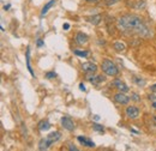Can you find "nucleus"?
Wrapping results in <instances>:
<instances>
[{
	"label": "nucleus",
	"mask_w": 156,
	"mask_h": 151,
	"mask_svg": "<svg viewBox=\"0 0 156 151\" xmlns=\"http://www.w3.org/2000/svg\"><path fill=\"white\" fill-rule=\"evenodd\" d=\"M155 121H156V118H155Z\"/></svg>",
	"instance_id": "obj_34"
},
{
	"label": "nucleus",
	"mask_w": 156,
	"mask_h": 151,
	"mask_svg": "<svg viewBox=\"0 0 156 151\" xmlns=\"http://www.w3.org/2000/svg\"><path fill=\"white\" fill-rule=\"evenodd\" d=\"M113 47H114V49L117 51V52H124L125 51V44L122 43V42H119V41H117V42H114V44H113Z\"/></svg>",
	"instance_id": "obj_16"
},
{
	"label": "nucleus",
	"mask_w": 156,
	"mask_h": 151,
	"mask_svg": "<svg viewBox=\"0 0 156 151\" xmlns=\"http://www.w3.org/2000/svg\"><path fill=\"white\" fill-rule=\"evenodd\" d=\"M149 100H151V101H156V96H151V95H149Z\"/></svg>",
	"instance_id": "obj_30"
},
{
	"label": "nucleus",
	"mask_w": 156,
	"mask_h": 151,
	"mask_svg": "<svg viewBox=\"0 0 156 151\" xmlns=\"http://www.w3.org/2000/svg\"><path fill=\"white\" fill-rule=\"evenodd\" d=\"M87 79L89 80V82H91L93 84H100V83H102V82H105V76L102 75H98V76H93V73H87Z\"/></svg>",
	"instance_id": "obj_8"
},
{
	"label": "nucleus",
	"mask_w": 156,
	"mask_h": 151,
	"mask_svg": "<svg viewBox=\"0 0 156 151\" xmlns=\"http://www.w3.org/2000/svg\"><path fill=\"white\" fill-rule=\"evenodd\" d=\"M102 71L103 73L107 76H111V77H115L119 75V68L117 67V65L109 60V59H105L103 62H102Z\"/></svg>",
	"instance_id": "obj_2"
},
{
	"label": "nucleus",
	"mask_w": 156,
	"mask_h": 151,
	"mask_svg": "<svg viewBox=\"0 0 156 151\" xmlns=\"http://www.w3.org/2000/svg\"><path fill=\"white\" fill-rule=\"evenodd\" d=\"M60 137H61V133L58 132V131H54V132L49 133V134L47 135V139H48V142L51 143V145H53L54 143H57L59 139H60Z\"/></svg>",
	"instance_id": "obj_10"
},
{
	"label": "nucleus",
	"mask_w": 156,
	"mask_h": 151,
	"mask_svg": "<svg viewBox=\"0 0 156 151\" xmlns=\"http://www.w3.org/2000/svg\"><path fill=\"white\" fill-rule=\"evenodd\" d=\"M54 5H55V0H51V1H48V2L43 6V9H42V11H41V16H44V15L48 12V10L52 9Z\"/></svg>",
	"instance_id": "obj_14"
},
{
	"label": "nucleus",
	"mask_w": 156,
	"mask_h": 151,
	"mask_svg": "<svg viewBox=\"0 0 156 151\" xmlns=\"http://www.w3.org/2000/svg\"><path fill=\"white\" fill-rule=\"evenodd\" d=\"M60 121H61V125L65 130H67V131H73L75 130V124L69 116H62Z\"/></svg>",
	"instance_id": "obj_4"
},
{
	"label": "nucleus",
	"mask_w": 156,
	"mask_h": 151,
	"mask_svg": "<svg viewBox=\"0 0 156 151\" xmlns=\"http://www.w3.org/2000/svg\"><path fill=\"white\" fill-rule=\"evenodd\" d=\"M125 114L129 119H137L139 115V109L137 108L136 106H130L125 109Z\"/></svg>",
	"instance_id": "obj_5"
},
{
	"label": "nucleus",
	"mask_w": 156,
	"mask_h": 151,
	"mask_svg": "<svg viewBox=\"0 0 156 151\" xmlns=\"http://www.w3.org/2000/svg\"><path fill=\"white\" fill-rule=\"evenodd\" d=\"M49 146H51V143L48 142L47 137L42 138L39 142V150H47V149H49Z\"/></svg>",
	"instance_id": "obj_13"
},
{
	"label": "nucleus",
	"mask_w": 156,
	"mask_h": 151,
	"mask_svg": "<svg viewBox=\"0 0 156 151\" xmlns=\"http://www.w3.org/2000/svg\"><path fill=\"white\" fill-rule=\"evenodd\" d=\"M130 100H131V97L126 96L125 93H121V91L114 95V101L119 104H127L130 102Z\"/></svg>",
	"instance_id": "obj_3"
},
{
	"label": "nucleus",
	"mask_w": 156,
	"mask_h": 151,
	"mask_svg": "<svg viewBox=\"0 0 156 151\" xmlns=\"http://www.w3.org/2000/svg\"><path fill=\"white\" fill-rule=\"evenodd\" d=\"M69 150H73V151H78V149L73 145V144H69Z\"/></svg>",
	"instance_id": "obj_25"
},
{
	"label": "nucleus",
	"mask_w": 156,
	"mask_h": 151,
	"mask_svg": "<svg viewBox=\"0 0 156 151\" xmlns=\"http://www.w3.org/2000/svg\"><path fill=\"white\" fill-rule=\"evenodd\" d=\"M131 100H133L135 102H138V101H139V96L137 94H135V93H132V94H131Z\"/></svg>",
	"instance_id": "obj_24"
},
{
	"label": "nucleus",
	"mask_w": 156,
	"mask_h": 151,
	"mask_svg": "<svg viewBox=\"0 0 156 151\" xmlns=\"http://www.w3.org/2000/svg\"><path fill=\"white\" fill-rule=\"evenodd\" d=\"M118 2H120V0H105L106 6H113V5H117Z\"/></svg>",
	"instance_id": "obj_20"
},
{
	"label": "nucleus",
	"mask_w": 156,
	"mask_h": 151,
	"mask_svg": "<svg viewBox=\"0 0 156 151\" xmlns=\"http://www.w3.org/2000/svg\"><path fill=\"white\" fill-rule=\"evenodd\" d=\"M133 82L136 83L138 86H144L145 85V80L143 78H139V77H135L133 78Z\"/></svg>",
	"instance_id": "obj_19"
},
{
	"label": "nucleus",
	"mask_w": 156,
	"mask_h": 151,
	"mask_svg": "<svg viewBox=\"0 0 156 151\" xmlns=\"http://www.w3.org/2000/svg\"><path fill=\"white\" fill-rule=\"evenodd\" d=\"M57 75L54 73V72H48V73H46V78L47 79H52V78H55Z\"/></svg>",
	"instance_id": "obj_23"
},
{
	"label": "nucleus",
	"mask_w": 156,
	"mask_h": 151,
	"mask_svg": "<svg viewBox=\"0 0 156 151\" xmlns=\"http://www.w3.org/2000/svg\"><path fill=\"white\" fill-rule=\"evenodd\" d=\"M153 108H155V109H156V101H154V102H153Z\"/></svg>",
	"instance_id": "obj_32"
},
{
	"label": "nucleus",
	"mask_w": 156,
	"mask_h": 151,
	"mask_svg": "<svg viewBox=\"0 0 156 151\" xmlns=\"http://www.w3.org/2000/svg\"><path fill=\"white\" fill-rule=\"evenodd\" d=\"M101 16L100 15H96V16H91V17H87V20L89 22V23H91V24H94V25H98V23L101 22Z\"/></svg>",
	"instance_id": "obj_15"
},
{
	"label": "nucleus",
	"mask_w": 156,
	"mask_h": 151,
	"mask_svg": "<svg viewBox=\"0 0 156 151\" xmlns=\"http://www.w3.org/2000/svg\"><path fill=\"white\" fill-rule=\"evenodd\" d=\"M37 127H39V130L41 132H44V131H48L51 128V124H49L48 120H41L39 122V125H37Z\"/></svg>",
	"instance_id": "obj_12"
},
{
	"label": "nucleus",
	"mask_w": 156,
	"mask_h": 151,
	"mask_svg": "<svg viewBox=\"0 0 156 151\" xmlns=\"http://www.w3.org/2000/svg\"><path fill=\"white\" fill-rule=\"evenodd\" d=\"M73 53H75L76 55H78V57H80V58H87L88 55H89V53H88L87 51H79V49H75V51H73Z\"/></svg>",
	"instance_id": "obj_18"
},
{
	"label": "nucleus",
	"mask_w": 156,
	"mask_h": 151,
	"mask_svg": "<svg viewBox=\"0 0 156 151\" xmlns=\"http://www.w3.org/2000/svg\"><path fill=\"white\" fill-rule=\"evenodd\" d=\"M150 90H151V93H155L156 94V84H154V85L150 86Z\"/></svg>",
	"instance_id": "obj_26"
},
{
	"label": "nucleus",
	"mask_w": 156,
	"mask_h": 151,
	"mask_svg": "<svg viewBox=\"0 0 156 151\" xmlns=\"http://www.w3.org/2000/svg\"><path fill=\"white\" fill-rule=\"evenodd\" d=\"M85 1H89V2H94V1H98V0H85Z\"/></svg>",
	"instance_id": "obj_33"
},
{
	"label": "nucleus",
	"mask_w": 156,
	"mask_h": 151,
	"mask_svg": "<svg viewBox=\"0 0 156 151\" xmlns=\"http://www.w3.org/2000/svg\"><path fill=\"white\" fill-rule=\"evenodd\" d=\"M112 86H114L115 89H118L121 93H127L129 91V86L124 82H121V79H114L112 82Z\"/></svg>",
	"instance_id": "obj_6"
},
{
	"label": "nucleus",
	"mask_w": 156,
	"mask_h": 151,
	"mask_svg": "<svg viewBox=\"0 0 156 151\" xmlns=\"http://www.w3.org/2000/svg\"><path fill=\"white\" fill-rule=\"evenodd\" d=\"M117 26L119 30H121L125 34H132L143 38H148L151 36V31L148 28V25L137 15L127 13L121 16L118 19Z\"/></svg>",
	"instance_id": "obj_1"
},
{
	"label": "nucleus",
	"mask_w": 156,
	"mask_h": 151,
	"mask_svg": "<svg viewBox=\"0 0 156 151\" xmlns=\"http://www.w3.org/2000/svg\"><path fill=\"white\" fill-rule=\"evenodd\" d=\"M88 40H89V37L83 33H77L76 36H75V41L77 42L78 44H84V43L88 42Z\"/></svg>",
	"instance_id": "obj_11"
},
{
	"label": "nucleus",
	"mask_w": 156,
	"mask_h": 151,
	"mask_svg": "<svg viewBox=\"0 0 156 151\" xmlns=\"http://www.w3.org/2000/svg\"><path fill=\"white\" fill-rule=\"evenodd\" d=\"M79 88H80V90H82V91H85V86H84V84H83V83H80V84H79Z\"/></svg>",
	"instance_id": "obj_28"
},
{
	"label": "nucleus",
	"mask_w": 156,
	"mask_h": 151,
	"mask_svg": "<svg viewBox=\"0 0 156 151\" xmlns=\"http://www.w3.org/2000/svg\"><path fill=\"white\" fill-rule=\"evenodd\" d=\"M82 68L85 73H95L98 71V65L93 62H84L82 64Z\"/></svg>",
	"instance_id": "obj_7"
},
{
	"label": "nucleus",
	"mask_w": 156,
	"mask_h": 151,
	"mask_svg": "<svg viewBox=\"0 0 156 151\" xmlns=\"http://www.w3.org/2000/svg\"><path fill=\"white\" fill-rule=\"evenodd\" d=\"M27 66H28V70H29L30 75L34 76V72H33V70H31V66H30V49H29V48L27 49Z\"/></svg>",
	"instance_id": "obj_17"
},
{
	"label": "nucleus",
	"mask_w": 156,
	"mask_h": 151,
	"mask_svg": "<svg viewBox=\"0 0 156 151\" xmlns=\"http://www.w3.org/2000/svg\"><path fill=\"white\" fill-rule=\"evenodd\" d=\"M77 139L83 146H87V148H95V144H94L89 138H87V137L79 135V137H77Z\"/></svg>",
	"instance_id": "obj_9"
},
{
	"label": "nucleus",
	"mask_w": 156,
	"mask_h": 151,
	"mask_svg": "<svg viewBox=\"0 0 156 151\" xmlns=\"http://www.w3.org/2000/svg\"><path fill=\"white\" fill-rule=\"evenodd\" d=\"M42 46H43V41H42V40H37V47H42Z\"/></svg>",
	"instance_id": "obj_27"
},
{
	"label": "nucleus",
	"mask_w": 156,
	"mask_h": 151,
	"mask_svg": "<svg viewBox=\"0 0 156 151\" xmlns=\"http://www.w3.org/2000/svg\"><path fill=\"white\" fill-rule=\"evenodd\" d=\"M135 7H136V9H144V7H145V1H137Z\"/></svg>",
	"instance_id": "obj_22"
},
{
	"label": "nucleus",
	"mask_w": 156,
	"mask_h": 151,
	"mask_svg": "<svg viewBox=\"0 0 156 151\" xmlns=\"http://www.w3.org/2000/svg\"><path fill=\"white\" fill-rule=\"evenodd\" d=\"M62 28H64L65 30H69V29H70V25H69V24L66 23V24H64V26H62Z\"/></svg>",
	"instance_id": "obj_29"
},
{
	"label": "nucleus",
	"mask_w": 156,
	"mask_h": 151,
	"mask_svg": "<svg viewBox=\"0 0 156 151\" xmlns=\"http://www.w3.org/2000/svg\"><path fill=\"white\" fill-rule=\"evenodd\" d=\"M9 9H10V5H5L4 6V10H9Z\"/></svg>",
	"instance_id": "obj_31"
},
{
	"label": "nucleus",
	"mask_w": 156,
	"mask_h": 151,
	"mask_svg": "<svg viewBox=\"0 0 156 151\" xmlns=\"http://www.w3.org/2000/svg\"><path fill=\"white\" fill-rule=\"evenodd\" d=\"M93 128L98 132H103V126L102 125H98V124H93Z\"/></svg>",
	"instance_id": "obj_21"
}]
</instances>
